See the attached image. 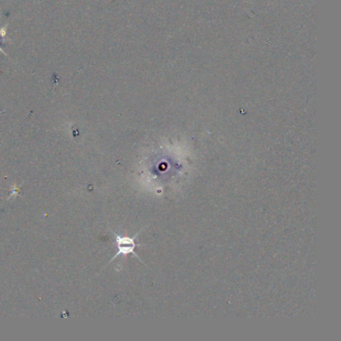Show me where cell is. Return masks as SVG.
<instances>
[{"label":"cell","mask_w":341,"mask_h":341,"mask_svg":"<svg viewBox=\"0 0 341 341\" xmlns=\"http://www.w3.org/2000/svg\"><path fill=\"white\" fill-rule=\"evenodd\" d=\"M142 230L143 229H141L139 232H137V233L135 234L133 237L121 236V235L116 234L115 232H113V235L115 236V241H116V245H117V248H118V251H117V253L115 254V255L111 258V260L108 262V264H109L110 262H112L113 259H115L119 255L126 256V255H128V254H132V255H134L135 257L139 258L137 254L134 252V249H135V247L140 246L139 243H136V239H137V236L139 235V233H141ZM140 260H141V259H140Z\"/></svg>","instance_id":"obj_1"},{"label":"cell","mask_w":341,"mask_h":341,"mask_svg":"<svg viewBox=\"0 0 341 341\" xmlns=\"http://www.w3.org/2000/svg\"><path fill=\"white\" fill-rule=\"evenodd\" d=\"M7 33V25H4L1 29H0V41H1L2 37H4Z\"/></svg>","instance_id":"obj_2"},{"label":"cell","mask_w":341,"mask_h":341,"mask_svg":"<svg viewBox=\"0 0 341 341\" xmlns=\"http://www.w3.org/2000/svg\"><path fill=\"white\" fill-rule=\"evenodd\" d=\"M0 51H1L3 54H4V55H6V53H5L4 51H3V49H2V48H1V41H0Z\"/></svg>","instance_id":"obj_3"}]
</instances>
